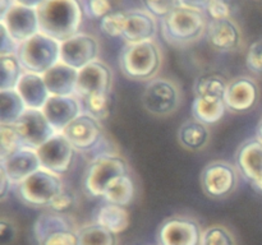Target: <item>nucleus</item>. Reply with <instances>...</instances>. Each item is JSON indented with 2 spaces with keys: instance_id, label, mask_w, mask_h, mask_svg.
<instances>
[{
  "instance_id": "1",
  "label": "nucleus",
  "mask_w": 262,
  "mask_h": 245,
  "mask_svg": "<svg viewBox=\"0 0 262 245\" xmlns=\"http://www.w3.org/2000/svg\"><path fill=\"white\" fill-rule=\"evenodd\" d=\"M36 10L40 32L60 42L79 33L82 7L78 0H45Z\"/></svg>"
},
{
  "instance_id": "2",
  "label": "nucleus",
  "mask_w": 262,
  "mask_h": 245,
  "mask_svg": "<svg viewBox=\"0 0 262 245\" xmlns=\"http://www.w3.org/2000/svg\"><path fill=\"white\" fill-rule=\"evenodd\" d=\"M160 46L154 40L125 43L119 55V66L132 81L145 82L155 77L161 66Z\"/></svg>"
},
{
  "instance_id": "3",
  "label": "nucleus",
  "mask_w": 262,
  "mask_h": 245,
  "mask_svg": "<svg viewBox=\"0 0 262 245\" xmlns=\"http://www.w3.org/2000/svg\"><path fill=\"white\" fill-rule=\"evenodd\" d=\"M15 55L25 71L43 76L60 61V41L38 32L19 43Z\"/></svg>"
},
{
  "instance_id": "4",
  "label": "nucleus",
  "mask_w": 262,
  "mask_h": 245,
  "mask_svg": "<svg viewBox=\"0 0 262 245\" xmlns=\"http://www.w3.org/2000/svg\"><path fill=\"white\" fill-rule=\"evenodd\" d=\"M206 15L204 12L178 7L161 20L163 36L170 43H189L199 40L206 32Z\"/></svg>"
},
{
  "instance_id": "5",
  "label": "nucleus",
  "mask_w": 262,
  "mask_h": 245,
  "mask_svg": "<svg viewBox=\"0 0 262 245\" xmlns=\"http://www.w3.org/2000/svg\"><path fill=\"white\" fill-rule=\"evenodd\" d=\"M61 133L66 135L76 151H81L87 155L96 153L94 158L113 153L109 148H105L106 143H105L101 121L87 112H82Z\"/></svg>"
},
{
  "instance_id": "6",
  "label": "nucleus",
  "mask_w": 262,
  "mask_h": 245,
  "mask_svg": "<svg viewBox=\"0 0 262 245\" xmlns=\"http://www.w3.org/2000/svg\"><path fill=\"white\" fill-rule=\"evenodd\" d=\"M15 189L20 201L35 207L50 206L53 199L64 190L60 175L45 168H40L20 181Z\"/></svg>"
},
{
  "instance_id": "7",
  "label": "nucleus",
  "mask_w": 262,
  "mask_h": 245,
  "mask_svg": "<svg viewBox=\"0 0 262 245\" xmlns=\"http://www.w3.org/2000/svg\"><path fill=\"white\" fill-rule=\"evenodd\" d=\"M38 245H78V230L64 214L45 212L35 222Z\"/></svg>"
},
{
  "instance_id": "8",
  "label": "nucleus",
  "mask_w": 262,
  "mask_h": 245,
  "mask_svg": "<svg viewBox=\"0 0 262 245\" xmlns=\"http://www.w3.org/2000/svg\"><path fill=\"white\" fill-rule=\"evenodd\" d=\"M128 166L123 158L115 153L102 155L94 158L84 176V186L94 197L104 195L105 189L112 181L122 175H127Z\"/></svg>"
},
{
  "instance_id": "9",
  "label": "nucleus",
  "mask_w": 262,
  "mask_h": 245,
  "mask_svg": "<svg viewBox=\"0 0 262 245\" xmlns=\"http://www.w3.org/2000/svg\"><path fill=\"white\" fill-rule=\"evenodd\" d=\"M181 93L176 83L165 78L151 79L142 94L143 107L156 116L173 114L179 106Z\"/></svg>"
},
{
  "instance_id": "10",
  "label": "nucleus",
  "mask_w": 262,
  "mask_h": 245,
  "mask_svg": "<svg viewBox=\"0 0 262 245\" xmlns=\"http://www.w3.org/2000/svg\"><path fill=\"white\" fill-rule=\"evenodd\" d=\"M74 148L63 133H55L48 142L37 148L41 168L56 175L67 173L73 161Z\"/></svg>"
},
{
  "instance_id": "11",
  "label": "nucleus",
  "mask_w": 262,
  "mask_h": 245,
  "mask_svg": "<svg viewBox=\"0 0 262 245\" xmlns=\"http://www.w3.org/2000/svg\"><path fill=\"white\" fill-rule=\"evenodd\" d=\"M113 74L109 66L100 60H95L78 70L76 96L81 101L99 93H110Z\"/></svg>"
},
{
  "instance_id": "12",
  "label": "nucleus",
  "mask_w": 262,
  "mask_h": 245,
  "mask_svg": "<svg viewBox=\"0 0 262 245\" xmlns=\"http://www.w3.org/2000/svg\"><path fill=\"white\" fill-rule=\"evenodd\" d=\"M99 56V42L87 33H77L60 42V61L72 68L82 69Z\"/></svg>"
},
{
  "instance_id": "13",
  "label": "nucleus",
  "mask_w": 262,
  "mask_h": 245,
  "mask_svg": "<svg viewBox=\"0 0 262 245\" xmlns=\"http://www.w3.org/2000/svg\"><path fill=\"white\" fill-rule=\"evenodd\" d=\"M237 184L235 168L225 161H214L205 166L201 173V186L205 194L222 198L233 191Z\"/></svg>"
},
{
  "instance_id": "14",
  "label": "nucleus",
  "mask_w": 262,
  "mask_h": 245,
  "mask_svg": "<svg viewBox=\"0 0 262 245\" xmlns=\"http://www.w3.org/2000/svg\"><path fill=\"white\" fill-rule=\"evenodd\" d=\"M14 125L23 144L35 150L40 148L56 133L42 110L27 109Z\"/></svg>"
},
{
  "instance_id": "15",
  "label": "nucleus",
  "mask_w": 262,
  "mask_h": 245,
  "mask_svg": "<svg viewBox=\"0 0 262 245\" xmlns=\"http://www.w3.org/2000/svg\"><path fill=\"white\" fill-rule=\"evenodd\" d=\"M0 24L7 28L17 43H22L40 32L37 10L14 4L0 17Z\"/></svg>"
},
{
  "instance_id": "16",
  "label": "nucleus",
  "mask_w": 262,
  "mask_h": 245,
  "mask_svg": "<svg viewBox=\"0 0 262 245\" xmlns=\"http://www.w3.org/2000/svg\"><path fill=\"white\" fill-rule=\"evenodd\" d=\"M42 112L56 133H61L74 119L83 112V105L78 97L50 96Z\"/></svg>"
},
{
  "instance_id": "17",
  "label": "nucleus",
  "mask_w": 262,
  "mask_h": 245,
  "mask_svg": "<svg viewBox=\"0 0 262 245\" xmlns=\"http://www.w3.org/2000/svg\"><path fill=\"white\" fill-rule=\"evenodd\" d=\"M201 231L192 219L174 217L161 224L158 231L159 245H200Z\"/></svg>"
},
{
  "instance_id": "18",
  "label": "nucleus",
  "mask_w": 262,
  "mask_h": 245,
  "mask_svg": "<svg viewBox=\"0 0 262 245\" xmlns=\"http://www.w3.org/2000/svg\"><path fill=\"white\" fill-rule=\"evenodd\" d=\"M156 35V18L146 9L125 12V26L122 40L125 43H137L154 40Z\"/></svg>"
},
{
  "instance_id": "19",
  "label": "nucleus",
  "mask_w": 262,
  "mask_h": 245,
  "mask_svg": "<svg viewBox=\"0 0 262 245\" xmlns=\"http://www.w3.org/2000/svg\"><path fill=\"white\" fill-rule=\"evenodd\" d=\"M258 89L255 82L247 77H239L228 82L225 105L232 112H246L257 101Z\"/></svg>"
},
{
  "instance_id": "20",
  "label": "nucleus",
  "mask_w": 262,
  "mask_h": 245,
  "mask_svg": "<svg viewBox=\"0 0 262 245\" xmlns=\"http://www.w3.org/2000/svg\"><path fill=\"white\" fill-rule=\"evenodd\" d=\"M0 166H3L7 171L13 185H17L33 173L40 170L41 162L37 150L25 145L12 156H9L7 160L0 161Z\"/></svg>"
},
{
  "instance_id": "21",
  "label": "nucleus",
  "mask_w": 262,
  "mask_h": 245,
  "mask_svg": "<svg viewBox=\"0 0 262 245\" xmlns=\"http://www.w3.org/2000/svg\"><path fill=\"white\" fill-rule=\"evenodd\" d=\"M206 37L209 45L219 53H232L241 45V31L232 19L211 20L207 24Z\"/></svg>"
},
{
  "instance_id": "22",
  "label": "nucleus",
  "mask_w": 262,
  "mask_h": 245,
  "mask_svg": "<svg viewBox=\"0 0 262 245\" xmlns=\"http://www.w3.org/2000/svg\"><path fill=\"white\" fill-rule=\"evenodd\" d=\"M238 171L250 183L262 178V142L257 138L246 140L235 153Z\"/></svg>"
},
{
  "instance_id": "23",
  "label": "nucleus",
  "mask_w": 262,
  "mask_h": 245,
  "mask_svg": "<svg viewBox=\"0 0 262 245\" xmlns=\"http://www.w3.org/2000/svg\"><path fill=\"white\" fill-rule=\"evenodd\" d=\"M15 91L22 97L27 109L42 110L48 100L50 99V92L46 87L43 77L31 71H25L22 74Z\"/></svg>"
},
{
  "instance_id": "24",
  "label": "nucleus",
  "mask_w": 262,
  "mask_h": 245,
  "mask_svg": "<svg viewBox=\"0 0 262 245\" xmlns=\"http://www.w3.org/2000/svg\"><path fill=\"white\" fill-rule=\"evenodd\" d=\"M42 77L50 92V96H74L76 94L78 70L67 65L63 61L55 64Z\"/></svg>"
},
{
  "instance_id": "25",
  "label": "nucleus",
  "mask_w": 262,
  "mask_h": 245,
  "mask_svg": "<svg viewBox=\"0 0 262 245\" xmlns=\"http://www.w3.org/2000/svg\"><path fill=\"white\" fill-rule=\"evenodd\" d=\"M96 224L118 235L125 231L129 226V213L127 208L120 204L106 202L96 212Z\"/></svg>"
},
{
  "instance_id": "26",
  "label": "nucleus",
  "mask_w": 262,
  "mask_h": 245,
  "mask_svg": "<svg viewBox=\"0 0 262 245\" xmlns=\"http://www.w3.org/2000/svg\"><path fill=\"white\" fill-rule=\"evenodd\" d=\"M227 105L224 99L215 97H194L192 102L193 119L206 125L220 121L227 112Z\"/></svg>"
},
{
  "instance_id": "27",
  "label": "nucleus",
  "mask_w": 262,
  "mask_h": 245,
  "mask_svg": "<svg viewBox=\"0 0 262 245\" xmlns=\"http://www.w3.org/2000/svg\"><path fill=\"white\" fill-rule=\"evenodd\" d=\"M27 106L15 89L0 91V125H14Z\"/></svg>"
},
{
  "instance_id": "28",
  "label": "nucleus",
  "mask_w": 262,
  "mask_h": 245,
  "mask_svg": "<svg viewBox=\"0 0 262 245\" xmlns=\"http://www.w3.org/2000/svg\"><path fill=\"white\" fill-rule=\"evenodd\" d=\"M178 138L183 147L191 151L201 150L209 140V129L206 124L192 119L182 125L178 132Z\"/></svg>"
},
{
  "instance_id": "29",
  "label": "nucleus",
  "mask_w": 262,
  "mask_h": 245,
  "mask_svg": "<svg viewBox=\"0 0 262 245\" xmlns=\"http://www.w3.org/2000/svg\"><path fill=\"white\" fill-rule=\"evenodd\" d=\"M228 81L217 73L202 74L194 82V97H215L225 99Z\"/></svg>"
},
{
  "instance_id": "30",
  "label": "nucleus",
  "mask_w": 262,
  "mask_h": 245,
  "mask_svg": "<svg viewBox=\"0 0 262 245\" xmlns=\"http://www.w3.org/2000/svg\"><path fill=\"white\" fill-rule=\"evenodd\" d=\"M102 198L106 202L120 206H128L135 198V185L130 176L122 175L109 184L104 191Z\"/></svg>"
},
{
  "instance_id": "31",
  "label": "nucleus",
  "mask_w": 262,
  "mask_h": 245,
  "mask_svg": "<svg viewBox=\"0 0 262 245\" xmlns=\"http://www.w3.org/2000/svg\"><path fill=\"white\" fill-rule=\"evenodd\" d=\"M25 69L15 54L0 56V91L15 89Z\"/></svg>"
},
{
  "instance_id": "32",
  "label": "nucleus",
  "mask_w": 262,
  "mask_h": 245,
  "mask_svg": "<svg viewBox=\"0 0 262 245\" xmlns=\"http://www.w3.org/2000/svg\"><path fill=\"white\" fill-rule=\"evenodd\" d=\"M78 245H117V235L95 222L78 230Z\"/></svg>"
},
{
  "instance_id": "33",
  "label": "nucleus",
  "mask_w": 262,
  "mask_h": 245,
  "mask_svg": "<svg viewBox=\"0 0 262 245\" xmlns=\"http://www.w3.org/2000/svg\"><path fill=\"white\" fill-rule=\"evenodd\" d=\"M83 112H87L99 121L107 119L113 109L112 92L110 93H99L89 97L82 101Z\"/></svg>"
},
{
  "instance_id": "34",
  "label": "nucleus",
  "mask_w": 262,
  "mask_h": 245,
  "mask_svg": "<svg viewBox=\"0 0 262 245\" xmlns=\"http://www.w3.org/2000/svg\"><path fill=\"white\" fill-rule=\"evenodd\" d=\"M25 147L15 125H0V161Z\"/></svg>"
},
{
  "instance_id": "35",
  "label": "nucleus",
  "mask_w": 262,
  "mask_h": 245,
  "mask_svg": "<svg viewBox=\"0 0 262 245\" xmlns=\"http://www.w3.org/2000/svg\"><path fill=\"white\" fill-rule=\"evenodd\" d=\"M200 245H235V240L227 227L214 225L201 232Z\"/></svg>"
},
{
  "instance_id": "36",
  "label": "nucleus",
  "mask_w": 262,
  "mask_h": 245,
  "mask_svg": "<svg viewBox=\"0 0 262 245\" xmlns=\"http://www.w3.org/2000/svg\"><path fill=\"white\" fill-rule=\"evenodd\" d=\"M125 26V12H112L100 19V28L110 37H122Z\"/></svg>"
},
{
  "instance_id": "37",
  "label": "nucleus",
  "mask_w": 262,
  "mask_h": 245,
  "mask_svg": "<svg viewBox=\"0 0 262 245\" xmlns=\"http://www.w3.org/2000/svg\"><path fill=\"white\" fill-rule=\"evenodd\" d=\"M150 14H152L155 18H160L161 20L170 14L176 8L181 7L179 0H141Z\"/></svg>"
},
{
  "instance_id": "38",
  "label": "nucleus",
  "mask_w": 262,
  "mask_h": 245,
  "mask_svg": "<svg viewBox=\"0 0 262 245\" xmlns=\"http://www.w3.org/2000/svg\"><path fill=\"white\" fill-rule=\"evenodd\" d=\"M234 4L232 0H211L206 9V14L211 18V20L230 19Z\"/></svg>"
},
{
  "instance_id": "39",
  "label": "nucleus",
  "mask_w": 262,
  "mask_h": 245,
  "mask_svg": "<svg viewBox=\"0 0 262 245\" xmlns=\"http://www.w3.org/2000/svg\"><path fill=\"white\" fill-rule=\"evenodd\" d=\"M83 12L90 18L102 19L113 12V5L110 0H84Z\"/></svg>"
},
{
  "instance_id": "40",
  "label": "nucleus",
  "mask_w": 262,
  "mask_h": 245,
  "mask_svg": "<svg viewBox=\"0 0 262 245\" xmlns=\"http://www.w3.org/2000/svg\"><path fill=\"white\" fill-rule=\"evenodd\" d=\"M246 65L252 73L262 74V40L252 42L246 55Z\"/></svg>"
},
{
  "instance_id": "41",
  "label": "nucleus",
  "mask_w": 262,
  "mask_h": 245,
  "mask_svg": "<svg viewBox=\"0 0 262 245\" xmlns=\"http://www.w3.org/2000/svg\"><path fill=\"white\" fill-rule=\"evenodd\" d=\"M18 46L19 43L15 42V40L10 36L4 26L0 24V56L17 54Z\"/></svg>"
},
{
  "instance_id": "42",
  "label": "nucleus",
  "mask_w": 262,
  "mask_h": 245,
  "mask_svg": "<svg viewBox=\"0 0 262 245\" xmlns=\"http://www.w3.org/2000/svg\"><path fill=\"white\" fill-rule=\"evenodd\" d=\"M72 206H73V197L63 190L53 199V202H51L49 207H50V209L53 212L64 214L72 208Z\"/></svg>"
},
{
  "instance_id": "43",
  "label": "nucleus",
  "mask_w": 262,
  "mask_h": 245,
  "mask_svg": "<svg viewBox=\"0 0 262 245\" xmlns=\"http://www.w3.org/2000/svg\"><path fill=\"white\" fill-rule=\"evenodd\" d=\"M17 236V230L14 225L8 219H0V244L2 245H10L14 241Z\"/></svg>"
},
{
  "instance_id": "44",
  "label": "nucleus",
  "mask_w": 262,
  "mask_h": 245,
  "mask_svg": "<svg viewBox=\"0 0 262 245\" xmlns=\"http://www.w3.org/2000/svg\"><path fill=\"white\" fill-rule=\"evenodd\" d=\"M13 183L12 180L8 176L7 171L4 170L3 166H0V201H4L5 197L8 195V193L10 191Z\"/></svg>"
},
{
  "instance_id": "45",
  "label": "nucleus",
  "mask_w": 262,
  "mask_h": 245,
  "mask_svg": "<svg viewBox=\"0 0 262 245\" xmlns=\"http://www.w3.org/2000/svg\"><path fill=\"white\" fill-rule=\"evenodd\" d=\"M182 7L189 8V9L199 10V12H206L211 0H179Z\"/></svg>"
},
{
  "instance_id": "46",
  "label": "nucleus",
  "mask_w": 262,
  "mask_h": 245,
  "mask_svg": "<svg viewBox=\"0 0 262 245\" xmlns=\"http://www.w3.org/2000/svg\"><path fill=\"white\" fill-rule=\"evenodd\" d=\"M45 0H14V4L23 5V7L27 8H33V9H37Z\"/></svg>"
},
{
  "instance_id": "47",
  "label": "nucleus",
  "mask_w": 262,
  "mask_h": 245,
  "mask_svg": "<svg viewBox=\"0 0 262 245\" xmlns=\"http://www.w3.org/2000/svg\"><path fill=\"white\" fill-rule=\"evenodd\" d=\"M14 5V0H0V17Z\"/></svg>"
},
{
  "instance_id": "48",
  "label": "nucleus",
  "mask_w": 262,
  "mask_h": 245,
  "mask_svg": "<svg viewBox=\"0 0 262 245\" xmlns=\"http://www.w3.org/2000/svg\"><path fill=\"white\" fill-rule=\"evenodd\" d=\"M251 185L253 186V189H256V190L262 193V178L257 179V180H255V181H252V183H251Z\"/></svg>"
},
{
  "instance_id": "49",
  "label": "nucleus",
  "mask_w": 262,
  "mask_h": 245,
  "mask_svg": "<svg viewBox=\"0 0 262 245\" xmlns=\"http://www.w3.org/2000/svg\"><path fill=\"white\" fill-rule=\"evenodd\" d=\"M256 138H257V139H260L262 142V119L260 120V124H258V127H257V134H256Z\"/></svg>"
}]
</instances>
